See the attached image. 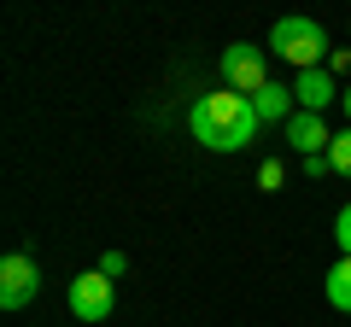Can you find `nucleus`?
Listing matches in <instances>:
<instances>
[{"mask_svg":"<svg viewBox=\"0 0 351 327\" xmlns=\"http://www.w3.org/2000/svg\"><path fill=\"white\" fill-rule=\"evenodd\" d=\"M71 315H82V322H106V315H112V280H106L100 269L71 280Z\"/></svg>","mask_w":351,"mask_h":327,"instance_id":"39448f33","label":"nucleus"},{"mask_svg":"<svg viewBox=\"0 0 351 327\" xmlns=\"http://www.w3.org/2000/svg\"><path fill=\"white\" fill-rule=\"evenodd\" d=\"M252 112H258V123H281V129H287V117L299 112V100H293L287 88H276V82H269L263 94H252Z\"/></svg>","mask_w":351,"mask_h":327,"instance_id":"6e6552de","label":"nucleus"},{"mask_svg":"<svg viewBox=\"0 0 351 327\" xmlns=\"http://www.w3.org/2000/svg\"><path fill=\"white\" fill-rule=\"evenodd\" d=\"M281 135H287V146H299L304 158H316V152H328V146H334V135H328V123H322L316 112H293Z\"/></svg>","mask_w":351,"mask_h":327,"instance_id":"0eeeda50","label":"nucleus"},{"mask_svg":"<svg viewBox=\"0 0 351 327\" xmlns=\"http://www.w3.org/2000/svg\"><path fill=\"white\" fill-rule=\"evenodd\" d=\"M223 82L234 94H263L269 88V64H263V47H252V41H234V47H223Z\"/></svg>","mask_w":351,"mask_h":327,"instance_id":"7ed1b4c3","label":"nucleus"},{"mask_svg":"<svg viewBox=\"0 0 351 327\" xmlns=\"http://www.w3.org/2000/svg\"><path fill=\"white\" fill-rule=\"evenodd\" d=\"M328 170H334V164H328V152H316V158H304V176H311V181H322Z\"/></svg>","mask_w":351,"mask_h":327,"instance_id":"4468645a","label":"nucleus"},{"mask_svg":"<svg viewBox=\"0 0 351 327\" xmlns=\"http://www.w3.org/2000/svg\"><path fill=\"white\" fill-rule=\"evenodd\" d=\"M36 292H41V263L29 252H6V263H0V310H24Z\"/></svg>","mask_w":351,"mask_h":327,"instance_id":"20e7f679","label":"nucleus"},{"mask_svg":"<svg viewBox=\"0 0 351 327\" xmlns=\"http://www.w3.org/2000/svg\"><path fill=\"white\" fill-rule=\"evenodd\" d=\"M322 287H328V304L351 315V257H339V263L328 269V280H322Z\"/></svg>","mask_w":351,"mask_h":327,"instance_id":"1a4fd4ad","label":"nucleus"},{"mask_svg":"<svg viewBox=\"0 0 351 327\" xmlns=\"http://www.w3.org/2000/svg\"><path fill=\"white\" fill-rule=\"evenodd\" d=\"M123 269H129V257H123V252H106V257H100V275H106V280H117Z\"/></svg>","mask_w":351,"mask_h":327,"instance_id":"ddd939ff","label":"nucleus"},{"mask_svg":"<svg viewBox=\"0 0 351 327\" xmlns=\"http://www.w3.org/2000/svg\"><path fill=\"white\" fill-rule=\"evenodd\" d=\"M281 181H287V164H281V158H263V164H258V187H263V193H276Z\"/></svg>","mask_w":351,"mask_h":327,"instance_id":"9b49d317","label":"nucleus"},{"mask_svg":"<svg viewBox=\"0 0 351 327\" xmlns=\"http://www.w3.org/2000/svg\"><path fill=\"white\" fill-rule=\"evenodd\" d=\"M269 53H281V59L299 64V70H322V64H328V36H322L316 18L287 12L276 29H269Z\"/></svg>","mask_w":351,"mask_h":327,"instance_id":"f03ea898","label":"nucleus"},{"mask_svg":"<svg viewBox=\"0 0 351 327\" xmlns=\"http://www.w3.org/2000/svg\"><path fill=\"white\" fill-rule=\"evenodd\" d=\"M328 164H334V176L351 181V129L346 135H334V146H328Z\"/></svg>","mask_w":351,"mask_h":327,"instance_id":"9d476101","label":"nucleus"},{"mask_svg":"<svg viewBox=\"0 0 351 327\" xmlns=\"http://www.w3.org/2000/svg\"><path fill=\"white\" fill-rule=\"evenodd\" d=\"M328 70H334V76L351 70V47H334V53H328Z\"/></svg>","mask_w":351,"mask_h":327,"instance_id":"2eb2a0df","label":"nucleus"},{"mask_svg":"<svg viewBox=\"0 0 351 327\" xmlns=\"http://www.w3.org/2000/svg\"><path fill=\"white\" fill-rule=\"evenodd\" d=\"M293 100H299V112H316V117H322L328 105L339 100L334 70H328V64H322V70H299V82H293Z\"/></svg>","mask_w":351,"mask_h":327,"instance_id":"423d86ee","label":"nucleus"},{"mask_svg":"<svg viewBox=\"0 0 351 327\" xmlns=\"http://www.w3.org/2000/svg\"><path fill=\"white\" fill-rule=\"evenodd\" d=\"M188 129H193V140L211 146V152H246L252 135H258V112H252L246 94L217 88V94H199V100H193Z\"/></svg>","mask_w":351,"mask_h":327,"instance_id":"f257e3e1","label":"nucleus"},{"mask_svg":"<svg viewBox=\"0 0 351 327\" xmlns=\"http://www.w3.org/2000/svg\"><path fill=\"white\" fill-rule=\"evenodd\" d=\"M334 239H339V252L351 257V205H346V211L334 216Z\"/></svg>","mask_w":351,"mask_h":327,"instance_id":"f8f14e48","label":"nucleus"},{"mask_svg":"<svg viewBox=\"0 0 351 327\" xmlns=\"http://www.w3.org/2000/svg\"><path fill=\"white\" fill-rule=\"evenodd\" d=\"M339 105H346V117H351V88H339Z\"/></svg>","mask_w":351,"mask_h":327,"instance_id":"dca6fc26","label":"nucleus"}]
</instances>
